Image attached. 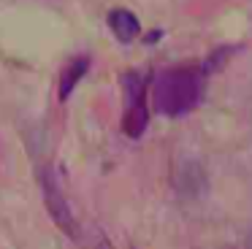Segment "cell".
<instances>
[{
  "label": "cell",
  "mask_w": 252,
  "mask_h": 249,
  "mask_svg": "<svg viewBox=\"0 0 252 249\" xmlns=\"http://www.w3.org/2000/svg\"><path fill=\"white\" fill-rule=\"evenodd\" d=\"M203 95V73L192 65L168 68L155 79L152 100L163 117H182L192 111Z\"/></svg>",
  "instance_id": "1"
},
{
  "label": "cell",
  "mask_w": 252,
  "mask_h": 249,
  "mask_svg": "<svg viewBox=\"0 0 252 249\" xmlns=\"http://www.w3.org/2000/svg\"><path fill=\"white\" fill-rule=\"evenodd\" d=\"M125 114H122V133L127 138H141L149 124L147 108V79L138 73H125Z\"/></svg>",
  "instance_id": "2"
},
{
  "label": "cell",
  "mask_w": 252,
  "mask_h": 249,
  "mask_svg": "<svg viewBox=\"0 0 252 249\" xmlns=\"http://www.w3.org/2000/svg\"><path fill=\"white\" fill-rule=\"evenodd\" d=\"M41 187H44V198H46V206H49L52 219H55L57 225L68 233V236L76 238L79 236L76 222H73V214H71V209H68V203H65V198H63L60 187H57V179L52 176V171L41 173Z\"/></svg>",
  "instance_id": "3"
},
{
  "label": "cell",
  "mask_w": 252,
  "mask_h": 249,
  "mask_svg": "<svg viewBox=\"0 0 252 249\" xmlns=\"http://www.w3.org/2000/svg\"><path fill=\"white\" fill-rule=\"evenodd\" d=\"M206 173H203V168L198 165L195 160H185L179 168V173H176V189H179L182 195H187V198H201L203 192H206Z\"/></svg>",
  "instance_id": "4"
},
{
  "label": "cell",
  "mask_w": 252,
  "mask_h": 249,
  "mask_svg": "<svg viewBox=\"0 0 252 249\" xmlns=\"http://www.w3.org/2000/svg\"><path fill=\"white\" fill-rule=\"evenodd\" d=\"M109 27L122 43L136 41L138 32H141V22H138V16L133 14V11H127V8H114L111 11L109 14Z\"/></svg>",
  "instance_id": "5"
},
{
  "label": "cell",
  "mask_w": 252,
  "mask_h": 249,
  "mask_svg": "<svg viewBox=\"0 0 252 249\" xmlns=\"http://www.w3.org/2000/svg\"><path fill=\"white\" fill-rule=\"evenodd\" d=\"M87 65H90L87 57H76L63 68V73H60V100H65V97L71 95V90L79 84V79L87 73Z\"/></svg>",
  "instance_id": "6"
},
{
  "label": "cell",
  "mask_w": 252,
  "mask_h": 249,
  "mask_svg": "<svg viewBox=\"0 0 252 249\" xmlns=\"http://www.w3.org/2000/svg\"><path fill=\"white\" fill-rule=\"evenodd\" d=\"M98 249H114V247H111L109 241H100V244H98Z\"/></svg>",
  "instance_id": "7"
},
{
  "label": "cell",
  "mask_w": 252,
  "mask_h": 249,
  "mask_svg": "<svg viewBox=\"0 0 252 249\" xmlns=\"http://www.w3.org/2000/svg\"><path fill=\"white\" fill-rule=\"evenodd\" d=\"M247 249H252V233H250V238H247Z\"/></svg>",
  "instance_id": "8"
}]
</instances>
